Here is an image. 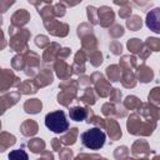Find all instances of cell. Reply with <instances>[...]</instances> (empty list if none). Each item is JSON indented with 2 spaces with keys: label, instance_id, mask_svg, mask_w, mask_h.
I'll return each mask as SVG.
<instances>
[{
  "label": "cell",
  "instance_id": "obj_1",
  "mask_svg": "<svg viewBox=\"0 0 160 160\" xmlns=\"http://www.w3.org/2000/svg\"><path fill=\"white\" fill-rule=\"evenodd\" d=\"M80 139L82 145L90 150H99L105 144V134L99 128H92L84 131L80 135Z\"/></svg>",
  "mask_w": 160,
  "mask_h": 160
},
{
  "label": "cell",
  "instance_id": "obj_2",
  "mask_svg": "<svg viewBox=\"0 0 160 160\" xmlns=\"http://www.w3.org/2000/svg\"><path fill=\"white\" fill-rule=\"evenodd\" d=\"M45 125L54 132H65L69 129V122L65 118L64 111H51L45 116Z\"/></svg>",
  "mask_w": 160,
  "mask_h": 160
},
{
  "label": "cell",
  "instance_id": "obj_3",
  "mask_svg": "<svg viewBox=\"0 0 160 160\" xmlns=\"http://www.w3.org/2000/svg\"><path fill=\"white\" fill-rule=\"evenodd\" d=\"M86 116V110L82 108H72L70 110V118L75 121H81Z\"/></svg>",
  "mask_w": 160,
  "mask_h": 160
},
{
  "label": "cell",
  "instance_id": "obj_4",
  "mask_svg": "<svg viewBox=\"0 0 160 160\" xmlns=\"http://www.w3.org/2000/svg\"><path fill=\"white\" fill-rule=\"evenodd\" d=\"M26 106H30V108H31V110H30L29 112H38V111L41 109V102L38 101L36 99H34V100L28 101V102L25 104V108H26Z\"/></svg>",
  "mask_w": 160,
  "mask_h": 160
},
{
  "label": "cell",
  "instance_id": "obj_5",
  "mask_svg": "<svg viewBox=\"0 0 160 160\" xmlns=\"http://www.w3.org/2000/svg\"><path fill=\"white\" fill-rule=\"evenodd\" d=\"M22 158V159H28V155L24 152V151H20L19 152V150H15V151H12V152H10L9 154V158Z\"/></svg>",
  "mask_w": 160,
  "mask_h": 160
}]
</instances>
